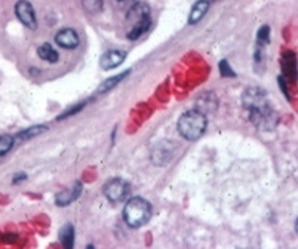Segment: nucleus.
<instances>
[{"mask_svg":"<svg viewBox=\"0 0 298 249\" xmlns=\"http://www.w3.org/2000/svg\"><path fill=\"white\" fill-rule=\"evenodd\" d=\"M267 94L258 88L248 89L243 97V105L251 114L252 123L257 124L261 129H272L276 124V116L272 110V107L267 104Z\"/></svg>","mask_w":298,"mask_h":249,"instance_id":"nucleus-1","label":"nucleus"},{"mask_svg":"<svg viewBox=\"0 0 298 249\" xmlns=\"http://www.w3.org/2000/svg\"><path fill=\"white\" fill-rule=\"evenodd\" d=\"M125 57L126 55L120 51H108L101 57L100 64L104 70H111V68L119 67L125 61Z\"/></svg>","mask_w":298,"mask_h":249,"instance_id":"nucleus-8","label":"nucleus"},{"mask_svg":"<svg viewBox=\"0 0 298 249\" xmlns=\"http://www.w3.org/2000/svg\"><path fill=\"white\" fill-rule=\"evenodd\" d=\"M60 240H61V243H63L65 248H68V249L73 246V240H74V228H73V226L67 224L64 228H61V231H60Z\"/></svg>","mask_w":298,"mask_h":249,"instance_id":"nucleus-13","label":"nucleus"},{"mask_svg":"<svg viewBox=\"0 0 298 249\" xmlns=\"http://www.w3.org/2000/svg\"><path fill=\"white\" fill-rule=\"evenodd\" d=\"M220 70H221V74H223V76H234L232 67L229 65V62H227L226 60L220 62Z\"/></svg>","mask_w":298,"mask_h":249,"instance_id":"nucleus-19","label":"nucleus"},{"mask_svg":"<svg viewBox=\"0 0 298 249\" xmlns=\"http://www.w3.org/2000/svg\"><path fill=\"white\" fill-rule=\"evenodd\" d=\"M149 6L146 3H137L135 6L131 8L129 14L126 17V21L129 24L128 28V39L135 40L138 39L143 33L150 25V17H149Z\"/></svg>","mask_w":298,"mask_h":249,"instance_id":"nucleus-4","label":"nucleus"},{"mask_svg":"<svg viewBox=\"0 0 298 249\" xmlns=\"http://www.w3.org/2000/svg\"><path fill=\"white\" fill-rule=\"evenodd\" d=\"M206 116L205 113L199 111L197 108L194 110H189L186 111L180 120H178V131L180 134L189 140V141H194L197 138H200L205 131H206Z\"/></svg>","mask_w":298,"mask_h":249,"instance_id":"nucleus-2","label":"nucleus"},{"mask_svg":"<svg viewBox=\"0 0 298 249\" xmlns=\"http://www.w3.org/2000/svg\"><path fill=\"white\" fill-rule=\"evenodd\" d=\"M199 111L202 113H209V111H214L217 108V100L212 94H203L199 101H197V107Z\"/></svg>","mask_w":298,"mask_h":249,"instance_id":"nucleus-11","label":"nucleus"},{"mask_svg":"<svg viewBox=\"0 0 298 249\" xmlns=\"http://www.w3.org/2000/svg\"><path fill=\"white\" fill-rule=\"evenodd\" d=\"M295 230H297V233H298V220H297V223H295Z\"/></svg>","mask_w":298,"mask_h":249,"instance_id":"nucleus-20","label":"nucleus"},{"mask_svg":"<svg viewBox=\"0 0 298 249\" xmlns=\"http://www.w3.org/2000/svg\"><path fill=\"white\" fill-rule=\"evenodd\" d=\"M119 2H122V0H119Z\"/></svg>","mask_w":298,"mask_h":249,"instance_id":"nucleus-21","label":"nucleus"},{"mask_svg":"<svg viewBox=\"0 0 298 249\" xmlns=\"http://www.w3.org/2000/svg\"><path fill=\"white\" fill-rule=\"evenodd\" d=\"M151 217V206L147 200L141 197H134L125 205L123 218L128 226L131 227H141L144 226Z\"/></svg>","mask_w":298,"mask_h":249,"instance_id":"nucleus-3","label":"nucleus"},{"mask_svg":"<svg viewBox=\"0 0 298 249\" xmlns=\"http://www.w3.org/2000/svg\"><path fill=\"white\" fill-rule=\"evenodd\" d=\"M37 54H39V57H40L42 60H45V61H48V62H57V61H58V52H57L51 45H48V43L39 46Z\"/></svg>","mask_w":298,"mask_h":249,"instance_id":"nucleus-12","label":"nucleus"},{"mask_svg":"<svg viewBox=\"0 0 298 249\" xmlns=\"http://www.w3.org/2000/svg\"><path fill=\"white\" fill-rule=\"evenodd\" d=\"M14 145V138L11 135H0V156H5Z\"/></svg>","mask_w":298,"mask_h":249,"instance_id":"nucleus-16","label":"nucleus"},{"mask_svg":"<svg viewBox=\"0 0 298 249\" xmlns=\"http://www.w3.org/2000/svg\"><path fill=\"white\" fill-rule=\"evenodd\" d=\"M55 42L57 45L65 49H74L79 45V36L74 30L71 28H64L61 31L57 33L55 36Z\"/></svg>","mask_w":298,"mask_h":249,"instance_id":"nucleus-7","label":"nucleus"},{"mask_svg":"<svg viewBox=\"0 0 298 249\" xmlns=\"http://www.w3.org/2000/svg\"><path fill=\"white\" fill-rule=\"evenodd\" d=\"M46 129V126H33V128H28L25 131H22L21 134H18V140H27V138H33L39 134H42Z\"/></svg>","mask_w":298,"mask_h":249,"instance_id":"nucleus-15","label":"nucleus"},{"mask_svg":"<svg viewBox=\"0 0 298 249\" xmlns=\"http://www.w3.org/2000/svg\"><path fill=\"white\" fill-rule=\"evenodd\" d=\"M269 34H270V28L267 25H263L258 31V45H266L269 42Z\"/></svg>","mask_w":298,"mask_h":249,"instance_id":"nucleus-18","label":"nucleus"},{"mask_svg":"<svg viewBox=\"0 0 298 249\" xmlns=\"http://www.w3.org/2000/svg\"><path fill=\"white\" fill-rule=\"evenodd\" d=\"M208 9H209V0H199V2H196L193 5V8H192L189 22L190 24H197L206 15Z\"/></svg>","mask_w":298,"mask_h":249,"instance_id":"nucleus-10","label":"nucleus"},{"mask_svg":"<svg viewBox=\"0 0 298 249\" xmlns=\"http://www.w3.org/2000/svg\"><path fill=\"white\" fill-rule=\"evenodd\" d=\"M80 191H82V186H80V183H76V184H74V187H73L71 190H63V191H60V193L57 194V197H55L57 205L64 206V205L71 203L74 199H77V197H79Z\"/></svg>","mask_w":298,"mask_h":249,"instance_id":"nucleus-9","label":"nucleus"},{"mask_svg":"<svg viewBox=\"0 0 298 249\" xmlns=\"http://www.w3.org/2000/svg\"><path fill=\"white\" fill-rule=\"evenodd\" d=\"M83 8L89 14H98L103 9V0H83Z\"/></svg>","mask_w":298,"mask_h":249,"instance_id":"nucleus-14","label":"nucleus"},{"mask_svg":"<svg viewBox=\"0 0 298 249\" xmlns=\"http://www.w3.org/2000/svg\"><path fill=\"white\" fill-rule=\"evenodd\" d=\"M15 14L18 17V20L28 28H36V14L34 9L31 6V3L25 2V0H20V2L15 5Z\"/></svg>","mask_w":298,"mask_h":249,"instance_id":"nucleus-6","label":"nucleus"},{"mask_svg":"<svg viewBox=\"0 0 298 249\" xmlns=\"http://www.w3.org/2000/svg\"><path fill=\"white\" fill-rule=\"evenodd\" d=\"M128 193H129V186L122 178L110 180L104 186V194L111 202H122L128 196Z\"/></svg>","mask_w":298,"mask_h":249,"instance_id":"nucleus-5","label":"nucleus"},{"mask_svg":"<svg viewBox=\"0 0 298 249\" xmlns=\"http://www.w3.org/2000/svg\"><path fill=\"white\" fill-rule=\"evenodd\" d=\"M126 74H128V71H126V73H123V74L114 76V77H111V79H108V80H106V82L103 83V86L100 88V92H106V91H108V89L114 88V86L117 85V83H119L120 80H123V79L126 77Z\"/></svg>","mask_w":298,"mask_h":249,"instance_id":"nucleus-17","label":"nucleus"}]
</instances>
